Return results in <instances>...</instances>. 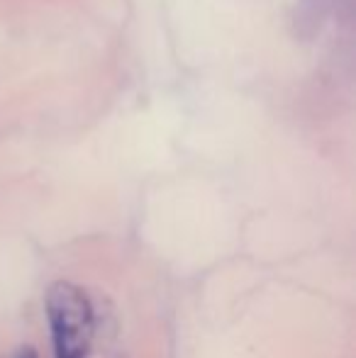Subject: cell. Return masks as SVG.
Segmentation results:
<instances>
[{
  "mask_svg": "<svg viewBox=\"0 0 356 358\" xmlns=\"http://www.w3.org/2000/svg\"><path fill=\"white\" fill-rule=\"evenodd\" d=\"M47 320L54 358H86L95 317L88 295L73 283H54L47 292Z\"/></svg>",
  "mask_w": 356,
  "mask_h": 358,
  "instance_id": "1",
  "label": "cell"
}]
</instances>
